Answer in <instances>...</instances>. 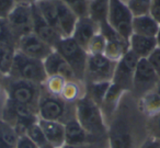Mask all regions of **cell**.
<instances>
[{"label": "cell", "instance_id": "6da1fadb", "mask_svg": "<svg viewBox=\"0 0 160 148\" xmlns=\"http://www.w3.org/2000/svg\"><path fill=\"white\" fill-rule=\"evenodd\" d=\"M138 101L126 92L109 124L110 148H139L149 136Z\"/></svg>", "mask_w": 160, "mask_h": 148}, {"label": "cell", "instance_id": "7a4b0ae2", "mask_svg": "<svg viewBox=\"0 0 160 148\" xmlns=\"http://www.w3.org/2000/svg\"><path fill=\"white\" fill-rule=\"evenodd\" d=\"M76 119L93 140H109V126L100 106L86 93L76 102Z\"/></svg>", "mask_w": 160, "mask_h": 148}, {"label": "cell", "instance_id": "3957f363", "mask_svg": "<svg viewBox=\"0 0 160 148\" xmlns=\"http://www.w3.org/2000/svg\"><path fill=\"white\" fill-rule=\"evenodd\" d=\"M38 119L67 123L76 117V104L65 101L62 98L49 94L43 88L38 108Z\"/></svg>", "mask_w": 160, "mask_h": 148}, {"label": "cell", "instance_id": "277c9868", "mask_svg": "<svg viewBox=\"0 0 160 148\" xmlns=\"http://www.w3.org/2000/svg\"><path fill=\"white\" fill-rule=\"evenodd\" d=\"M3 86L8 99L24 104L38 111L43 86L31 81L13 79L10 77H3Z\"/></svg>", "mask_w": 160, "mask_h": 148}, {"label": "cell", "instance_id": "5b68a950", "mask_svg": "<svg viewBox=\"0 0 160 148\" xmlns=\"http://www.w3.org/2000/svg\"><path fill=\"white\" fill-rule=\"evenodd\" d=\"M8 77L13 78V79L31 81L36 84L43 86L48 76H47L44 63L42 60L28 57L17 49L11 71Z\"/></svg>", "mask_w": 160, "mask_h": 148}, {"label": "cell", "instance_id": "8992f818", "mask_svg": "<svg viewBox=\"0 0 160 148\" xmlns=\"http://www.w3.org/2000/svg\"><path fill=\"white\" fill-rule=\"evenodd\" d=\"M55 49L72 68L77 79L85 82V74L89 56L87 51L72 38H62L56 45Z\"/></svg>", "mask_w": 160, "mask_h": 148}, {"label": "cell", "instance_id": "52a82bcc", "mask_svg": "<svg viewBox=\"0 0 160 148\" xmlns=\"http://www.w3.org/2000/svg\"><path fill=\"white\" fill-rule=\"evenodd\" d=\"M118 62L110 59L104 54L89 55L85 74V84L112 82Z\"/></svg>", "mask_w": 160, "mask_h": 148}, {"label": "cell", "instance_id": "ba28073f", "mask_svg": "<svg viewBox=\"0 0 160 148\" xmlns=\"http://www.w3.org/2000/svg\"><path fill=\"white\" fill-rule=\"evenodd\" d=\"M159 81V77L149 60L147 58H142L138 60L134 75L133 88L131 91L132 95L137 100L140 99L142 95L156 90Z\"/></svg>", "mask_w": 160, "mask_h": 148}, {"label": "cell", "instance_id": "9c48e42d", "mask_svg": "<svg viewBox=\"0 0 160 148\" xmlns=\"http://www.w3.org/2000/svg\"><path fill=\"white\" fill-rule=\"evenodd\" d=\"M133 19L134 16L127 3L122 0H110L108 23L127 41L133 34Z\"/></svg>", "mask_w": 160, "mask_h": 148}, {"label": "cell", "instance_id": "30bf717a", "mask_svg": "<svg viewBox=\"0 0 160 148\" xmlns=\"http://www.w3.org/2000/svg\"><path fill=\"white\" fill-rule=\"evenodd\" d=\"M6 20L17 42L20 38L33 32V14L31 5L17 3Z\"/></svg>", "mask_w": 160, "mask_h": 148}, {"label": "cell", "instance_id": "8fae6325", "mask_svg": "<svg viewBox=\"0 0 160 148\" xmlns=\"http://www.w3.org/2000/svg\"><path fill=\"white\" fill-rule=\"evenodd\" d=\"M138 60H139V58L131 49H128L116 64L112 82L118 87H120L121 89H123L125 92L132 91L134 75H135Z\"/></svg>", "mask_w": 160, "mask_h": 148}, {"label": "cell", "instance_id": "7c38bea8", "mask_svg": "<svg viewBox=\"0 0 160 148\" xmlns=\"http://www.w3.org/2000/svg\"><path fill=\"white\" fill-rule=\"evenodd\" d=\"M17 49L28 57L44 62L55 48H53L51 45L45 43L32 32L19 38L17 42Z\"/></svg>", "mask_w": 160, "mask_h": 148}, {"label": "cell", "instance_id": "4fadbf2b", "mask_svg": "<svg viewBox=\"0 0 160 148\" xmlns=\"http://www.w3.org/2000/svg\"><path fill=\"white\" fill-rule=\"evenodd\" d=\"M100 28L101 33L104 35L107 41L104 55L114 62H118L129 49L128 41L121 36L114 29H112L108 21L101 23Z\"/></svg>", "mask_w": 160, "mask_h": 148}, {"label": "cell", "instance_id": "5bb4252c", "mask_svg": "<svg viewBox=\"0 0 160 148\" xmlns=\"http://www.w3.org/2000/svg\"><path fill=\"white\" fill-rule=\"evenodd\" d=\"M31 6L32 14H33V33L38 35L41 40L44 41L45 43L51 45L53 48H55L58 42L62 38V35L45 21V19L41 16L34 3H32Z\"/></svg>", "mask_w": 160, "mask_h": 148}, {"label": "cell", "instance_id": "9a60e30c", "mask_svg": "<svg viewBox=\"0 0 160 148\" xmlns=\"http://www.w3.org/2000/svg\"><path fill=\"white\" fill-rule=\"evenodd\" d=\"M44 67L47 76H60L67 81L78 80L72 68L62 58V56L56 49L44 60Z\"/></svg>", "mask_w": 160, "mask_h": 148}, {"label": "cell", "instance_id": "2e32d148", "mask_svg": "<svg viewBox=\"0 0 160 148\" xmlns=\"http://www.w3.org/2000/svg\"><path fill=\"white\" fill-rule=\"evenodd\" d=\"M100 31H101V28L98 22L92 20L90 17H83V18L78 19L75 31H73L71 38L80 46H82L87 51V47L89 45L90 41Z\"/></svg>", "mask_w": 160, "mask_h": 148}, {"label": "cell", "instance_id": "e0dca14e", "mask_svg": "<svg viewBox=\"0 0 160 148\" xmlns=\"http://www.w3.org/2000/svg\"><path fill=\"white\" fill-rule=\"evenodd\" d=\"M125 93L126 92H125L123 89H121L120 87H118L116 84H114L113 82H112L109 90H108L107 94H105L104 99H103L102 103H101V105H100V109H101V111H102V114H103V116H104L108 126H109L111 120L113 119L116 110H118V106H120L122 98Z\"/></svg>", "mask_w": 160, "mask_h": 148}, {"label": "cell", "instance_id": "ac0fdd59", "mask_svg": "<svg viewBox=\"0 0 160 148\" xmlns=\"http://www.w3.org/2000/svg\"><path fill=\"white\" fill-rule=\"evenodd\" d=\"M38 123L54 148H62L66 145L64 123L57 121H47L43 119H38Z\"/></svg>", "mask_w": 160, "mask_h": 148}, {"label": "cell", "instance_id": "d6986e66", "mask_svg": "<svg viewBox=\"0 0 160 148\" xmlns=\"http://www.w3.org/2000/svg\"><path fill=\"white\" fill-rule=\"evenodd\" d=\"M57 9H58V23L57 30L62 38H71L77 24L78 17L62 3L60 0H57Z\"/></svg>", "mask_w": 160, "mask_h": 148}, {"label": "cell", "instance_id": "ffe728a7", "mask_svg": "<svg viewBox=\"0 0 160 148\" xmlns=\"http://www.w3.org/2000/svg\"><path fill=\"white\" fill-rule=\"evenodd\" d=\"M128 44H129V49L139 59H142V58H148L152 54V52L158 47L156 38L138 35V34H134V33L129 38Z\"/></svg>", "mask_w": 160, "mask_h": 148}, {"label": "cell", "instance_id": "44dd1931", "mask_svg": "<svg viewBox=\"0 0 160 148\" xmlns=\"http://www.w3.org/2000/svg\"><path fill=\"white\" fill-rule=\"evenodd\" d=\"M65 137H66V145H80L86 143H96V140L89 136L81 124L77 119L69 120L65 123ZM101 141V140H99Z\"/></svg>", "mask_w": 160, "mask_h": 148}, {"label": "cell", "instance_id": "7402d4cb", "mask_svg": "<svg viewBox=\"0 0 160 148\" xmlns=\"http://www.w3.org/2000/svg\"><path fill=\"white\" fill-rule=\"evenodd\" d=\"M160 24L150 16V14H144V16L134 17L133 19V33L138 35L150 36L156 38L159 31Z\"/></svg>", "mask_w": 160, "mask_h": 148}, {"label": "cell", "instance_id": "603a6c76", "mask_svg": "<svg viewBox=\"0 0 160 148\" xmlns=\"http://www.w3.org/2000/svg\"><path fill=\"white\" fill-rule=\"evenodd\" d=\"M138 101V108L146 119L152 117L160 113V94L157 90L142 95Z\"/></svg>", "mask_w": 160, "mask_h": 148}, {"label": "cell", "instance_id": "cb8c5ba5", "mask_svg": "<svg viewBox=\"0 0 160 148\" xmlns=\"http://www.w3.org/2000/svg\"><path fill=\"white\" fill-rule=\"evenodd\" d=\"M36 9L41 13V16L45 19L49 25L54 28L56 31L57 30L58 23V9H57V0H38L35 3Z\"/></svg>", "mask_w": 160, "mask_h": 148}, {"label": "cell", "instance_id": "d4e9b609", "mask_svg": "<svg viewBox=\"0 0 160 148\" xmlns=\"http://www.w3.org/2000/svg\"><path fill=\"white\" fill-rule=\"evenodd\" d=\"M16 52V44H0V75L3 77H8L10 75Z\"/></svg>", "mask_w": 160, "mask_h": 148}, {"label": "cell", "instance_id": "484cf974", "mask_svg": "<svg viewBox=\"0 0 160 148\" xmlns=\"http://www.w3.org/2000/svg\"><path fill=\"white\" fill-rule=\"evenodd\" d=\"M86 94V84L79 80L73 81H66L65 87L62 89V92L60 98L69 103H76L79 99Z\"/></svg>", "mask_w": 160, "mask_h": 148}, {"label": "cell", "instance_id": "4316f807", "mask_svg": "<svg viewBox=\"0 0 160 148\" xmlns=\"http://www.w3.org/2000/svg\"><path fill=\"white\" fill-rule=\"evenodd\" d=\"M110 0H91L89 3V17L99 24L108 21Z\"/></svg>", "mask_w": 160, "mask_h": 148}, {"label": "cell", "instance_id": "83f0119b", "mask_svg": "<svg viewBox=\"0 0 160 148\" xmlns=\"http://www.w3.org/2000/svg\"><path fill=\"white\" fill-rule=\"evenodd\" d=\"M112 82H94L86 84V93L89 95L99 106L101 105Z\"/></svg>", "mask_w": 160, "mask_h": 148}, {"label": "cell", "instance_id": "f1b7e54d", "mask_svg": "<svg viewBox=\"0 0 160 148\" xmlns=\"http://www.w3.org/2000/svg\"><path fill=\"white\" fill-rule=\"evenodd\" d=\"M19 135L17 134L13 126H11L9 123L0 117V141L10 147L16 148L18 143Z\"/></svg>", "mask_w": 160, "mask_h": 148}, {"label": "cell", "instance_id": "f546056e", "mask_svg": "<svg viewBox=\"0 0 160 148\" xmlns=\"http://www.w3.org/2000/svg\"><path fill=\"white\" fill-rule=\"evenodd\" d=\"M27 135L34 141L36 146L38 148H54L51 145V143L48 141V139L46 138L45 134L43 133L41 126L38 125V122L33 123L29 128H28Z\"/></svg>", "mask_w": 160, "mask_h": 148}, {"label": "cell", "instance_id": "4dcf8cb0", "mask_svg": "<svg viewBox=\"0 0 160 148\" xmlns=\"http://www.w3.org/2000/svg\"><path fill=\"white\" fill-rule=\"evenodd\" d=\"M66 81L67 80L64 79L62 77H60V76H48L46 81L43 84V88L49 94L60 97Z\"/></svg>", "mask_w": 160, "mask_h": 148}, {"label": "cell", "instance_id": "1f68e13d", "mask_svg": "<svg viewBox=\"0 0 160 148\" xmlns=\"http://www.w3.org/2000/svg\"><path fill=\"white\" fill-rule=\"evenodd\" d=\"M78 18L89 17V0H60Z\"/></svg>", "mask_w": 160, "mask_h": 148}, {"label": "cell", "instance_id": "d6a6232c", "mask_svg": "<svg viewBox=\"0 0 160 148\" xmlns=\"http://www.w3.org/2000/svg\"><path fill=\"white\" fill-rule=\"evenodd\" d=\"M152 0H129L127 6L131 9L134 17L149 14Z\"/></svg>", "mask_w": 160, "mask_h": 148}, {"label": "cell", "instance_id": "836d02e7", "mask_svg": "<svg viewBox=\"0 0 160 148\" xmlns=\"http://www.w3.org/2000/svg\"><path fill=\"white\" fill-rule=\"evenodd\" d=\"M105 45H107V41L105 38L101 31L98 34L93 36L91 41H90L89 45L87 47V53L88 55H98V54H104L105 51Z\"/></svg>", "mask_w": 160, "mask_h": 148}, {"label": "cell", "instance_id": "e575fe53", "mask_svg": "<svg viewBox=\"0 0 160 148\" xmlns=\"http://www.w3.org/2000/svg\"><path fill=\"white\" fill-rule=\"evenodd\" d=\"M6 43L17 45V40L8 25L7 20L0 18V44H6Z\"/></svg>", "mask_w": 160, "mask_h": 148}, {"label": "cell", "instance_id": "d590c367", "mask_svg": "<svg viewBox=\"0 0 160 148\" xmlns=\"http://www.w3.org/2000/svg\"><path fill=\"white\" fill-rule=\"evenodd\" d=\"M146 128L149 136L160 139V113L146 120Z\"/></svg>", "mask_w": 160, "mask_h": 148}, {"label": "cell", "instance_id": "8d00e7d4", "mask_svg": "<svg viewBox=\"0 0 160 148\" xmlns=\"http://www.w3.org/2000/svg\"><path fill=\"white\" fill-rule=\"evenodd\" d=\"M16 5V0H0V18L7 19Z\"/></svg>", "mask_w": 160, "mask_h": 148}, {"label": "cell", "instance_id": "74e56055", "mask_svg": "<svg viewBox=\"0 0 160 148\" xmlns=\"http://www.w3.org/2000/svg\"><path fill=\"white\" fill-rule=\"evenodd\" d=\"M62 148H110V141L101 140L96 143L80 144V145H65Z\"/></svg>", "mask_w": 160, "mask_h": 148}, {"label": "cell", "instance_id": "f35d334b", "mask_svg": "<svg viewBox=\"0 0 160 148\" xmlns=\"http://www.w3.org/2000/svg\"><path fill=\"white\" fill-rule=\"evenodd\" d=\"M147 59L149 60V63L153 67V69H155V71L157 73L158 77L160 79V47H157Z\"/></svg>", "mask_w": 160, "mask_h": 148}, {"label": "cell", "instance_id": "ab89813d", "mask_svg": "<svg viewBox=\"0 0 160 148\" xmlns=\"http://www.w3.org/2000/svg\"><path fill=\"white\" fill-rule=\"evenodd\" d=\"M16 148H38L27 134L19 137Z\"/></svg>", "mask_w": 160, "mask_h": 148}, {"label": "cell", "instance_id": "60d3db41", "mask_svg": "<svg viewBox=\"0 0 160 148\" xmlns=\"http://www.w3.org/2000/svg\"><path fill=\"white\" fill-rule=\"evenodd\" d=\"M149 14L160 24V0H152Z\"/></svg>", "mask_w": 160, "mask_h": 148}, {"label": "cell", "instance_id": "b9f144b4", "mask_svg": "<svg viewBox=\"0 0 160 148\" xmlns=\"http://www.w3.org/2000/svg\"><path fill=\"white\" fill-rule=\"evenodd\" d=\"M139 148H160V139L148 136Z\"/></svg>", "mask_w": 160, "mask_h": 148}, {"label": "cell", "instance_id": "7bdbcfd3", "mask_svg": "<svg viewBox=\"0 0 160 148\" xmlns=\"http://www.w3.org/2000/svg\"><path fill=\"white\" fill-rule=\"evenodd\" d=\"M156 40H157L158 47H160V28H159V31H158V33H157V36H156Z\"/></svg>", "mask_w": 160, "mask_h": 148}, {"label": "cell", "instance_id": "ee69618b", "mask_svg": "<svg viewBox=\"0 0 160 148\" xmlns=\"http://www.w3.org/2000/svg\"><path fill=\"white\" fill-rule=\"evenodd\" d=\"M156 90H157L158 92H159V94H160V81H159V84H158V87H157V89H156Z\"/></svg>", "mask_w": 160, "mask_h": 148}, {"label": "cell", "instance_id": "f6af8a7d", "mask_svg": "<svg viewBox=\"0 0 160 148\" xmlns=\"http://www.w3.org/2000/svg\"><path fill=\"white\" fill-rule=\"evenodd\" d=\"M122 1H123V3H127L129 1V0H122Z\"/></svg>", "mask_w": 160, "mask_h": 148}, {"label": "cell", "instance_id": "bcb514c9", "mask_svg": "<svg viewBox=\"0 0 160 148\" xmlns=\"http://www.w3.org/2000/svg\"><path fill=\"white\" fill-rule=\"evenodd\" d=\"M89 1H91V0H89Z\"/></svg>", "mask_w": 160, "mask_h": 148}]
</instances>
